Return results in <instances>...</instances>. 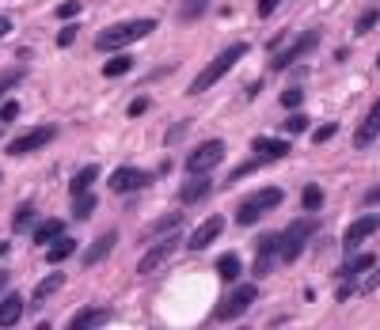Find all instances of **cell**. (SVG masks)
I'll use <instances>...</instances> for the list:
<instances>
[{"mask_svg":"<svg viewBox=\"0 0 380 330\" xmlns=\"http://www.w3.org/2000/svg\"><path fill=\"white\" fill-rule=\"evenodd\" d=\"M248 50H251L248 42H232V46H225V50H221L213 61L206 65L202 72L194 76V80H190V87H186V92H190V95H202V92H209V87H213V84L221 80V76L236 69V61H240V57H248Z\"/></svg>","mask_w":380,"mask_h":330,"instance_id":"cell-1","label":"cell"},{"mask_svg":"<svg viewBox=\"0 0 380 330\" xmlns=\"http://www.w3.org/2000/svg\"><path fill=\"white\" fill-rule=\"evenodd\" d=\"M156 31V19H126V23H115V27H107V31H99V38H95V46L99 50H122V46H130V42H137V38H149Z\"/></svg>","mask_w":380,"mask_h":330,"instance_id":"cell-2","label":"cell"},{"mask_svg":"<svg viewBox=\"0 0 380 330\" xmlns=\"http://www.w3.org/2000/svg\"><path fill=\"white\" fill-rule=\"evenodd\" d=\"M278 205H282V190H278V186H263L259 194H251L248 202L236 209V224H240V228L259 224V220L270 213V209H278Z\"/></svg>","mask_w":380,"mask_h":330,"instance_id":"cell-3","label":"cell"},{"mask_svg":"<svg viewBox=\"0 0 380 330\" xmlns=\"http://www.w3.org/2000/svg\"><path fill=\"white\" fill-rule=\"evenodd\" d=\"M316 220H293V224L285 228L282 232V262H289V266H293V262L305 255V243L312 236H316Z\"/></svg>","mask_w":380,"mask_h":330,"instance_id":"cell-4","label":"cell"},{"mask_svg":"<svg viewBox=\"0 0 380 330\" xmlns=\"http://www.w3.org/2000/svg\"><path fill=\"white\" fill-rule=\"evenodd\" d=\"M221 160H225V141H202V145L186 156V171L190 175H209Z\"/></svg>","mask_w":380,"mask_h":330,"instance_id":"cell-5","label":"cell"},{"mask_svg":"<svg viewBox=\"0 0 380 330\" xmlns=\"http://www.w3.org/2000/svg\"><path fill=\"white\" fill-rule=\"evenodd\" d=\"M53 137H58V126H35V129H27V133H19V137L8 141L4 152H8V156H27V152L50 145Z\"/></svg>","mask_w":380,"mask_h":330,"instance_id":"cell-6","label":"cell"},{"mask_svg":"<svg viewBox=\"0 0 380 330\" xmlns=\"http://www.w3.org/2000/svg\"><path fill=\"white\" fill-rule=\"evenodd\" d=\"M255 300H259V285H236L228 300L217 307V319H221V323H232V319H240Z\"/></svg>","mask_w":380,"mask_h":330,"instance_id":"cell-7","label":"cell"},{"mask_svg":"<svg viewBox=\"0 0 380 330\" xmlns=\"http://www.w3.org/2000/svg\"><path fill=\"white\" fill-rule=\"evenodd\" d=\"M316 46H320V31H305V35H300L289 50L274 53V57H270V69H274V72H282V69H289V65H297L300 57H305V53H312Z\"/></svg>","mask_w":380,"mask_h":330,"instance_id":"cell-8","label":"cell"},{"mask_svg":"<svg viewBox=\"0 0 380 330\" xmlns=\"http://www.w3.org/2000/svg\"><path fill=\"white\" fill-rule=\"evenodd\" d=\"M278 258H282V236H259V243H255V277H266Z\"/></svg>","mask_w":380,"mask_h":330,"instance_id":"cell-9","label":"cell"},{"mask_svg":"<svg viewBox=\"0 0 380 330\" xmlns=\"http://www.w3.org/2000/svg\"><path fill=\"white\" fill-rule=\"evenodd\" d=\"M152 182V175L149 171H137V167H118V171H110V194H133V190H144V186Z\"/></svg>","mask_w":380,"mask_h":330,"instance_id":"cell-10","label":"cell"},{"mask_svg":"<svg viewBox=\"0 0 380 330\" xmlns=\"http://www.w3.org/2000/svg\"><path fill=\"white\" fill-rule=\"evenodd\" d=\"M376 232H380V216H373V213H369V216H357L354 224L346 228L342 247H346V251H357V247H361L369 236H376Z\"/></svg>","mask_w":380,"mask_h":330,"instance_id":"cell-11","label":"cell"},{"mask_svg":"<svg viewBox=\"0 0 380 330\" xmlns=\"http://www.w3.org/2000/svg\"><path fill=\"white\" fill-rule=\"evenodd\" d=\"M175 251H179V232H171L167 239H160V243H156V247L149 251V255H144V258L137 262V273H152V270H160L164 262L175 255Z\"/></svg>","mask_w":380,"mask_h":330,"instance_id":"cell-12","label":"cell"},{"mask_svg":"<svg viewBox=\"0 0 380 330\" xmlns=\"http://www.w3.org/2000/svg\"><path fill=\"white\" fill-rule=\"evenodd\" d=\"M221 232H225V216H209V220H202V224L186 236V247L190 251H206L209 243H217Z\"/></svg>","mask_w":380,"mask_h":330,"instance_id":"cell-13","label":"cell"},{"mask_svg":"<svg viewBox=\"0 0 380 330\" xmlns=\"http://www.w3.org/2000/svg\"><path fill=\"white\" fill-rule=\"evenodd\" d=\"M376 137H380V99L369 106V114L361 118V126H357V133H354V145L357 148H369Z\"/></svg>","mask_w":380,"mask_h":330,"instance_id":"cell-14","label":"cell"},{"mask_svg":"<svg viewBox=\"0 0 380 330\" xmlns=\"http://www.w3.org/2000/svg\"><path fill=\"white\" fill-rule=\"evenodd\" d=\"M289 148H293V145H289V141H278V137H255V141H251V152H255L259 160H266V163L285 160Z\"/></svg>","mask_w":380,"mask_h":330,"instance_id":"cell-15","label":"cell"},{"mask_svg":"<svg viewBox=\"0 0 380 330\" xmlns=\"http://www.w3.org/2000/svg\"><path fill=\"white\" fill-rule=\"evenodd\" d=\"M19 319H23V300H19V292H8L0 300V330H12Z\"/></svg>","mask_w":380,"mask_h":330,"instance_id":"cell-16","label":"cell"},{"mask_svg":"<svg viewBox=\"0 0 380 330\" xmlns=\"http://www.w3.org/2000/svg\"><path fill=\"white\" fill-rule=\"evenodd\" d=\"M107 315H110L107 307H84V312L76 315V319H73V323L65 326V330H99V326L107 323Z\"/></svg>","mask_w":380,"mask_h":330,"instance_id":"cell-17","label":"cell"},{"mask_svg":"<svg viewBox=\"0 0 380 330\" xmlns=\"http://www.w3.org/2000/svg\"><path fill=\"white\" fill-rule=\"evenodd\" d=\"M31 239H35L38 247H46V243L53 247L58 239H65V220H38V228H35Z\"/></svg>","mask_w":380,"mask_h":330,"instance_id":"cell-18","label":"cell"},{"mask_svg":"<svg viewBox=\"0 0 380 330\" xmlns=\"http://www.w3.org/2000/svg\"><path fill=\"white\" fill-rule=\"evenodd\" d=\"M206 194H209V175H190V179L183 182V190H179V197H183V205L202 202Z\"/></svg>","mask_w":380,"mask_h":330,"instance_id":"cell-19","label":"cell"},{"mask_svg":"<svg viewBox=\"0 0 380 330\" xmlns=\"http://www.w3.org/2000/svg\"><path fill=\"white\" fill-rule=\"evenodd\" d=\"M115 243H118V232H107V236H99L92 247H88V255H84V266H95V262H103L110 251H115Z\"/></svg>","mask_w":380,"mask_h":330,"instance_id":"cell-20","label":"cell"},{"mask_svg":"<svg viewBox=\"0 0 380 330\" xmlns=\"http://www.w3.org/2000/svg\"><path fill=\"white\" fill-rule=\"evenodd\" d=\"M95 179H99V163H84V167L73 175V182H69L73 197H76V194H88V190H92V182H95Z\"/></svg>","mask_w":380,"mask_h":330,"instance_id":"cell-21","label":"cell"},{"mask_svg":"<svg viewBox=\"0 0 380 330\" xmlns=\"http://www.w3.org/2000/svg\"><path fill=\"white\" fill-rule=\"evenodd\" d=\"M373 266H376V255H354V258H346V262H342L339 277H342V281H350V277H357V273H365V270H373Z\"/></svg>","mask_w":380,"mask_h":330,"instance_id":"cell-22","label":"cell"},{"mask_svg":"<svg viewBox=\"0 0 380 330\" xmlns=\"http://www.w3.org/2000/svg\"><path fill=\"white\" fill-rule=\"evenodd\" d=\"M95 205H99V197H95L92 190H88V194H76V197H73V216H76V220H88V216L95 213Z\"/></svg>","mask_w":380,"mask_h":330,"instance_id":"cell-23","label":"cell"},{"mask_svg":"<svg viewBox=\"0 0 380 330\" xmlns=\"http://www.w3.org/2000/svg\"><path fill=\"white\" fill-rule=\"evenodd\" d=\"M130 69H133V57H130V53H118V57H110V61L103 65V76L118 80V76H126Z\"/></svg>","mask_w":380,"mask_h":330,"instance_id":"cell-24","label":"cell"},{"mask_svg":"<svg viewBox=\"0 0 380 330\" xmlns=\"http://www.w3.org/2000/svg\"><path fill=\"white\" fill-rule=\"evenodd\" d=\"M69 255H76V239H58L53 247H46V262H53V266L65 262Z\"/></svg>","mask_w":380,"mask_h":330,"instance_id":"cell-25","label":"cell"},{"mask_svg":"<svg viewBox=\"0 0 380 330\" xmlns=\"http://www.w3.org/2000/svg\"><path fill=\"white\" fill-rule=\"evenodd\" d=\"M240 270H243V262H240L236 255H225V258L217 262V273H221V277H225L228 285H236V281H240Z\"/></svg>","mask_w":380,"mask_h":330,"instance_id":"cell-26","label":"cell"},{"mask_svg":"<svg viewBox=\"0 0 380 330\" xmlns=\"http://www.w3.org/2000/svg\"><path fill=\"white\" fill-rule=\"evenodd\" d=\"M209 4H213V0H183V8H179V19H183V23H194V19L202 16Z\"/></svg>","mask_w":380,"mask_h":330,"instance_id":"cell-27","label":"cell"},{"mask_svg":"<svg viewBox=\"0 0 380 330\" xmlns=\"http://www.w3.org/2000/svg\"><path fill=\"white\" fill-rule=\"evenodd\" d=\"M179 224H183V216H179V213H167V216H160V220H156V224L149 228V236H171V232H179Z\"/></svg>","mask_w":380,"mask_h":330,"instance_id":"cell-28","label":"cell"},{"mask_svg":"<svg viewBox=\"0 0 380 330\" xmlns=\"http://www.w3.org/2000/svg\"><path fill=\"white\" fill-rule=\"evenodd\" d=\"M380 23V8H365L361 16H357V23H354V35H369Z\"/></svg>","mask_w":380,"mask_h":330,"instance_id":"cell-29","label":"cell"},{"mask_svg":"<svg viewBox=\"0 0 380 330\" xmlns=\"http://www.w3.org/2000/svg\"><path fill=\"white\" fill-rule=\"evenodd\" d=\"M31 224H35V205L27 202V205H19V209H16V216H12V228H16V232H27Z\"/></svg>","mask_w":380,"mask_h":330,"instance_id":"cell-30","label":"cell"},{"mask_svg":"<svg viewBox=\"0 0 380 330\" xmlns=\"http://www.w3.org/2000/svg\"><path fill=\"white\" fill-rule=\"evenodd\" d=\"M300 205H305L308 213H316V209L323 205V190H320L316 182H312V186H305V190H300Z\"/></svg>","mask_w":380,"mask_h":330,"instance_id":"cell-31","label":"cell"},{"mask_svg":"<svg viewBox=\"0 0 380 330\" xmlns=\"http://www.w3.org/2000/svg\"><path fill=\"white\" fill-rule=\"evenodd\" d=\"M61 285H65V277H61V273H50V277H46V281H42L38 289H35V300L42 304V300H46V296H53V292H58Z\"/></svg>","mask_w":380,"mask_h":330,"instance_id":"cell-32","label":"cell"},{"mask_svg":"<svg viewBox=\"0 0 380 330\" xmlns=\"http://www.w3.org/2000/svg\"><path fill=\"white\" fill-rule=\"evenodd\" d=\"M19 80H23V69H8V72H0V99L12 92V87H19Z\"/></svg>","mask_w":380,"mask_h":330,"instance_id":"cell-33","label":"cell"},{"mask_svg":"<svg viewBox=\"0 0 380 330\" xmlns=\"http://www.w3.org/2000/svg\"><path fill=\"white\" fill-rule=\"evenodd\" d=\"M16 118H19V103L16 99H4V103H0V126L16 122Z\"/></svg>","mask_w":380,"mask_h":330,"instance_id":"cell-34","label":"cell"},{"mask_svg":"<svg viewBox=\"0 0 380 330\" xmlns=\"http://www.w3.org/2000/svg\"><path fill=\"white\" fill-rule=\"evenodd\" d=\"M259 167H266V160H259V156H255V160H248V163H243V167H236V171H232V175H228V182H236V179H243V175H251V171H259Z\"/></svg>","mask_w":380,"mask_h":330,"instance_id":"cell-35","label":"cell"},{"mask_svg":"<svg viewBox=\"0 0 380 330\" xmlns=\"http://www.w3.org/2000/svg\"><path fill=\"white\" fill-rule=\"evenodd\" d=\"M334 133H339V126H334V122H323V126L316 129V133H312V141H316V145H327V141H331Z\"/></svg>","mask_w":380,"mask_h":330,"instance_id":"cell-36","label":"cell"},{"mask_svg":"<svg viewBox=\"0 0 380 330\" xmlns=\"http://www.w3.org/2000/svg\"><path fill=\"white\" fill-rule=\"evenodd\" d=\"M308 129V118L305 114H289L285 118V133H305Z\"/></svg>","mask_w":380,"mask_h":330,"instance_id":"cell-37","label":"cell"},{"mask_svg":"<svg viewBox=\"0 0 380 330\" xmlns=\"http://www.w3.org/2000/svg\"><path fill=\"white\" fill-rule=\"evenodd\" d=\"M76 12H80V4H76V0H65V4L58 8V19H65V23H73Z\"/></svg>","mask_w":380,"mask_h":330,"instance_id":"cell-38","label":"cell"},{"mask_svg":"<svg viewBox=\"0 0 380 330\" xmlns=\"http://www.w3.org/2000/svg\"><path fill=\"white\" fill-rule=\"evenodd\" d=\"M282 106H285V110L300 106V87H285V92H282Z\"/></svg>","mask_w":380,"mask_h":330,"instance_id":"cell-39","label":"cell"},{"mask_svg":"<svg viewBox=\"0 0 380 330\" xmlns=\"http://www.w3.org/2000/svg\"><path fill=\"white\" fill-rule=\"evenodd\" d=\"M144 110H149V99H144V95H137V99H133V103L126 106V114H130V118H141Z\"/></svg>","mask_w":380,"mask_h":330,"instance_id":"cell-40","label":"cell"},{"mask_svg":"<svg viewBox=\"0 0 380 330\" xmlns=\"http://www.w3.org/2000/svg\"><path fill=\"white\" fill-rule=\"evenodd\" d=\"M278 4H282V0H255V12H259V19H266Z\"/></svg>","mask_w":380,"mask_h":330,"instance_id":"cell-41","label":"cell"},{"mask_svg":"<svg viewBox=\"0 0 380 330\" xmlns=\"http://www.w3.org/2000/svg\"><path fill=\"white\" fill-rule=\"evenodd\" d=\"M73 42H76V27H73V23H65V27H61V35H58V46H73Z\"/></svg>","mask_w":380,"mask_h":330,"instance_id":"cell-42","label":"cell"},{"mask_svg":"<svg viewBox=\"0 0 380 330\" xmlns=\"http://www.w3.org/2000/svg\"><path fill=\"white\" fill-rule=\"evenodd\" d=\"M376 285H380V266H376L373 273H369V281L361 285V292H373V289H376Z\"/></svg>","mask_w":380,"mask_h":330,"instance_id":"cell-43","label":"cell"},{"mask_svg":"<svg viewBox=\"0 0 380 330\" xmlns=\"http://www.w3.org/2000/svg\"><path fill=\"white\" fill-rule=\"evenodd\" d=\"M361 202H365V205H380V186H373V190L361 197Z\"/></svg>","mask_w":380,"mask_h":330,"instance_id":"cell-44","label":"cell"},{"mask_svg":"<svg viewBox=\"0 0 380 330\" xmlns=\"http://www.w3.org/2000/svg\"><path fill=\"white\" fill-rule=\"evenodd\" d=\"M354 289H357V285H354V277H350V281H346V285H342V289H339V300H346V296H350Z\"/></svg>","mask_w":380,"mask_h":330,"instance_id":"cell-45","label":"cell"},{"mask_svg":"<svg viewBox=\"0 0 380 330\" xmlns=\"http://www.w3.org/2000/svg\"><path fill=\"white\" fill-rule=\"evenodd\" d=\"M8 31H12V19H8V16H0V38H4Z\"/></svg>","mask_w":380,"mask_h":330,"instance_id":"cell-46","label":"cell"},{"mask_svg":"<svg viewBox=\"0 0 380 330\" xmlns=\"http://www.w3.org/2000/svg\"><path fill=\"white\" fill-rule=\"evenodd\" d=\"M4 289H8V273L0 270V292H4Z\"/></svg>","mask_w":380,"mask_h":330,"instance_id":"cell-47","label":"cell"},{"mask_svg":"<svg viewBox=\"0 0 380 330\" xmlns=\"http://www.w3.org/2000/svg\"><path fill=\"white\" fill-rule=\"evenodd\" d=\"M8 255V243H4V239H0V258H4Z\"/></svg>","mask_w":380,"mask_h":330,"instance_id":"cell-48","label":"cell"},{"mask_svg":"<svg viewBox=\"0 0 380 330\" xmlns=\"http://www.w3.org/2000/svg\"><path fill=\"white\" fill-rule=\"evenodd\" d=\"M35 330H53V326H50V323H38V326H35Z\"/></svg>","mask_w":380,"mask_h":330,"instance_id":"cell-49","label":"cell"},{"mask_svg":"<svg viewBox=\"0 0 380 330\" xmlns=\"http://www.w3.org/2000/svg\"><path fill=\"white\" fill-rule=\"evenodd\" d=\"M376 69H380V57H376Z\"/></svg>","mask_w":380,"mask_h":330,"instance_id":"cell-50","label":"cell"}]
</instances>
